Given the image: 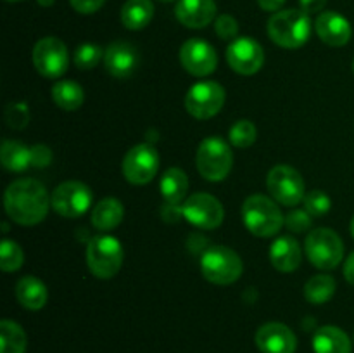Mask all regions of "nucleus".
Returning <instances> with one entry per match:
<instances>
[{"mask_svg":"<svg viewBox=\"0 0 354 353\" xmlns=\"http://www.w3.org/2000/svg\"><path fill=\"white\" fill-rule=\"evenodd\" d=\"M3 206L10 220L30 227L45 220L52 204L44 183L35 179H17L6 189Z\"/></svg>","mask_w":354,"mask_h":353,"instance_id":"1","label":"nucleus"},{"mask_svg":"<svg viewBox=\"0 0 354 353\" xmlns=\"http://www.w3.org/2000/svg\"><path fill=\"white\" fill-rule=\"evenodd\" d=\"M242 220L245 228L256 237H273L286 225V217L275 201L263 194H252L244 201Z\"/></svg>","mask_w":354,"mask_h":353,"instance_id":"2","label":"nucleus"},{"mask_svg":"<svg viewBox=\"0 0 354 353\" xmlns=\"http://www.w3.org/2000/svg\"><path fill=\"white\" fill-rule=\"evenodd\" d=\"M268 35L283 48L303 47L311 35L310 14L301 9L279 10L268 19Z\"/></svg>","mask_w":354,"mask_h":353,"instance_id":"3","label":"nucleus"},{"mask_svg":"<svg viewBox=\"0 0 354 353\" xmlns=\"http://www.w3.org/2000/svg\"><path fill=\"white\" fill-rule=\"evenodd\" d=\"M242 270H244V265H242L241 256L227 246H209L201 256V272L204 279L216 286L234 284L235 280L241 279Z\"/></svg>","mask_w":354,"mask_h":353,"instance_id":"4","label":"nucleus"},{"mask_svg":"<svg viewBox=\"0 0 354 353\" xmlns=\"http://www.w3.org/2000/svg\"><path fill=\"white\" fill-rule=\"evenodd\" d=\"M196 163L203 179L209 182H221L232 172L234 154L230 145L221 137H207L199 144Z\"/></svg>","mask_w":354,"mask_h":353,"instance_id":"5","label":"nucleus"},{"mask_svg":"<svg viewBox=\"0 0 354 353\" xmlns=\"http://www.w3.org/2000/svg\"><path fill=\"white\" fill-rule=\"evenodd\" d=\"M123 248L113 235H97L86 246V263L99 279H111L123 265Z\"/></svg>","mask_w":354,"mask_h":353,"instance_id":"6","label":"nucleus"},{"mask_svg":"<svg viewBox=\"0 0 354 353\" xmlns=\"http://www.w3.org/2000/svg\"><path fill=\"white\" fill-rule=\"evenodd\" d=\"M306 256L317 269L332 270L344 258V244L337 232L332 228H315L306 235L304 242Z\"/></svg>","mask_w":354,"mask_h":353,"instance_id":"7","label":"nucleus"},{"mask_svg":"<svg viewBox=\"0 0 354 353\" xmlns=\"http://www.w3.org/2000/svg\"><path fill=\"white\" fill-rule=\"evenodd\" d=\"M266 185L273 199L283 206H296L306 196L303 176L289 165L273 166L266 176Z\"/></svg>","mask_w":354,"mask_h":353,"instance_id":"8","label":"nucleus"},{"mask_svg":"<svg viewBox=\"0 0 354 353\" xmlns=\"http://www.w3.org/2000/svg\"><path fill=\"white\" fill-rule=\"evenodd\" d=\"M225 104V89L216 82L204 80L194 83L185 96V107L190 116L197 120H209L216 116Z\"/></svg>","mask_w":354,"mask_h":353,"instance_id":"9","label":"nucleus"},{"mask_svg":"<svg viewBox=\"0 0 354 353\" xmlns=\"http://www.w3.org/2000/svg\"><path fill=\"white\" fill-rule=\"evenodd\" d=\"M182 215L194 227L213 230L223 224L225 210L220 201L211 194L194 192L182 204Z\"/></svg>","mask_w":354,"mask_h":353,"instance_id":"10","label":"nucleus"},{"mask_svg":"<svg viewBox=\"0 0 354 353\" xmlns=\"http://www.w3.org/2000/svg\"><path fill=\"white\" fill-rule=\"evenodd\" d=\"M93 196L88 185L78 180H68L55 187L50 204L55 213L62 218H78L88 211Z\"/></svg>","mask_w":354,"mask_h":353,"instance_id":"11","label":"nucleus"},{"mask_svg":"<svg viewBox=\"0 0 354 353\" xmlns=\"http://www.w3.org/2000/svg\"><path fill=\"white\" fill-rule=\"evenodd\" d=\"M123 175L133 185H145L159 170V154L151 144H137L124 154Z\"/></svg>","mask_w":354,"mask_h":353,"instance_id":"12","label":"nucleus"},{"mask_svg":"<svg viewBox=\"0 0 354 353\" xmlns=\"http://www.w3.org/2000/svg\"><path fill=\"white\" fill-rule=\"evenodd\" d=\"M68 48L59 38L45 37L35 44L33 64L45 78H59L68 69Z\"/></svg>","mask_w":354,"mask_h":353,"instance_id":"13","label":"nucleus"},{"mask_svg":"<svg viewBox=\"0 0 354 353\" xmlns=\"http://www.w3.org/2000/svg\"><path fill=\"white\" fill-rule=\"evenodd\" d=\"M180 62L187 73L203 78L216 69L218 54L209 42L203 38H190L180 48Z\"/></svg>","mask_w":354,"mask_h":353,"instance_id":"14","label":"nucleus"},{"mask_svg":"<svg viewBox=\"0 0 354 353\" xmlns=\"http://www.w3.org/2000/svg\"><path fill=\"white\" fill-rule=\"evenodd\" d=\"M227 62L239 75H254L263 68L265 51L251 37H239L227 48Z\"/></svg>","mask_w":354,"mask_h":353,"instance_id":"15","label":"nucleus"},{"mask_svg":"<svg viewBox=\"0 0 354 353\" xmlns=\"http://www.w3.org/2000/svg\"><path fill=\"white\" fill-rule=\"evenodd\" d=\"M256 346L261 353H294L297 348V338L286 324L268 322L256 332Z\"/></svg>","mask_w":354,"mask_h":353,"instance_id":"16","label":"nucleus"},{"mask_svg":"<svg viewBox=\"0 0 354 353\" xmlns=\"http://www.w3.org/2000/svg\"><path fill=\"white\" fill-rule=\"evenodd\" d=\"M315 31L324 44L330 47H342L351 40V23L335 10H324L315 21Z\"/></svg>","mask_w":354,"mask_h":353,"instance_id":"17","label":"nucleus"},{"mask_svg":"<svg viewBox=\"0 0 354 353\" xmlns=\"http://www.w3.org/2000/svg\"><path fill=\"white\" fill-rule=\"evenodd\" d=\"M104 66L114 78H130L138 66L137 48L128 42H113L104 52Z\"/></svg>","mask_w":354,"mask_h":353,"instance_id":"18","label":"nucleus"},{"mask_svg":"<svg viewBox=\"0 0 354 353\" xmlns=\"http://www.w3.org/2000/svg\"><path fill=\"white\" fill-rule=\"evenodd\" d=\"M175 16L187 28H206L216 17L214 0H178Z\"/></svg>","mask_w":354,"mask_h":353,"instance_id":"19","label":"nucleus"},{"mask_svg":"<svg viewBox=\"0 0 354 353\" xmlns=\"http://www.w3.org/2000/svg\"><path fill=\"white\" fill-rule=\"evenodd\" d=\"M270 260L279 272H294L303 260L299 242L290 235H280L273 241L272 248H270Z\"/></svg>","mask_w":354,"mask_h":353,"instance_id":"20","label":"nucleus"},{"mask_svg":"<svg viewBox=\"0 0 354 353\" xmlns=\"http://www.w3.org/2000/svg\"><path fill=\"white\" fill-rule=\"evenodd\" d=\"M315 353H351V339L335 325H324L313 336Z\"/></svg>","mask_w":354,"mask_h":353,"instance_id":"21","label":"nucleus"},{"mask_svg":"<svg viewBox=\"0 0 354 353\" xmlns=\"http://www.w3.org/2000/svg\"><path fill=\"white\" fill-rule=\"evenodd\" d=\"M16 298L26 310H40L47 303V287L40 279L33 275H24L16 284Z\"/></svg>","mask_w":354,"mask_h":353,"instance_id":"22","label":"nucleus"},{"mask_svg":"<svg viewBox=\"0 0 354 353\" xmlns=\"http://www.w3.org/2000/svg\"><path fill=\"white\" fill-rule=\"evenodd\" d=\"M124 217V208L116 197H106L99 201L92 211V225L97 230H113L121 224Z\"/></svg>","mask_w":354,"mask_h":353,"instance_id":"23","label":"nucleus"},{"mask_svg":"<svg viewBox=\"0 0 354 353\" xmlns=\"http://www.w3.org/2000/svg\"><path fill=\"white\" fill-rule=\"evenodd\" d=\"M154 17L152 0H127L121 7V23L131 31L142 30Z\"/></svg>","mask_w":354,"mask_h":353,"instance_id":"24","label":"nucleus"},{"mask_svg":"<svg viewBox=\"0 0 354 353\" xmlns=\"http://www.w3.org/2000/svg\"><path fill=\"white\" fill-rule=\"evenodd\" d=\"M189 190V176L183 170L169 168L166 170L161 179V196L165 203L180 204L187 196Z\"/></svg>","mask_w":354,"mask_h":353,"instance_id":"25","label":"nucleus"},{"mask_svg":"<svg viewBox=\"0 0 354 353\" xmlns=\"http://www.w3.org/2000/svg\"><path fill=\"white\" fill-rule=\"evenodd\" d=\"M52 100L64 111H76L85 100V92L73 80H59L52 85Z\"/></svg>","mask_w":354,"mask_h":353,"instance_id":"26","label":"nucleus"},{"mask_svg":"<svg viewBox=\"0 0 354 353\" xmlns=\"http://www.w3.org/2000/svg\"><path fill=\"white\" fill-rule=\"evenodd\" d=\"M0 161L9 172H24L28 166H31V147H26L17 141H3L0 149Z\"/></svg>","mask_w":354,"mask_h":353,"instance_id":"27","label":"nucleus"},{"mask_svg":"<svg viewBox=\"0 0 354 353\" xmlns=\"http://www.w3.org/2000/svg\"><path fill=\"white\" fill-rule=\"evenodd\" d=\"M28 338L24 329L14 320L0 322V353H24Z\"/></svg>","mask_w":354,"mask_h":353,"instance_id":"28","label":"nucleus"},{"mask_svg":"<svg viewBox=\"0 0 354 353\" xmlns=\"http://www.w3.org/2000/svg\"><path fill=\"white\" fill-rule=\"evenodd\" d=\"M335 279L328 273L313 275L304 286V298L313 305H324L335 294Z\"/></svg>","mask_w":354,"mask_h":353,"instance_id":"29","label":"nucleus"},{"mask_svg":"<svg viewBox=\"0 0 354 353\" xmlns=\"http://www.w3.org/2000/svg\"><path fill=\"white\" fill-rule=\"evenodd\" d=\"M24 263V253L17 242L10 241V239H3L0 244V269L3 272H16L23 266Z\"/></svg>","mask_w":354,"mask_h":353,"instance_id":"30","label":"nucleus"},{"mask_svg":"<svg viewBox=\"0 0 354 353\" xmlns=\"http://www.w3.org/2000/svg\"><path fill=\"white\" fill-rule=\"evenodd\" d=\"M256 137H258V130L254 123L249 120H239L237 123L232 125L230 134H228L232 145L239 149H248L249 145L254 144Z\"/></svg>","mask_w":354,"mask_h":353,"instance_id":"31","label":"nucleus"},{"mask_svg":"<svg viewBox=\"0 0 354 353\" xmlns=\"http://www.w3.org/2000/svg\"><path fill=\"white\" fill-rule=\"evenodd\" d=\"M104 52L95 44H82L75 51V64L80 69H92L99 64L100 59H104Z\"/></svg>","mask_w":354,"mask_h":353,"instance_id":"32","label":"nucleus"},{"mask_svg":"<svg viewBox=\"0 0 354 353\" xmlns=\"http://www.w3.org/2000/svg\"><path fill=\"white\" fill-rule=\"evenodd\" d=\"M303 201H304V210H306L313 218L324 217V215H327L332 208L330 197L320 189H315V190H310V192H306V196H304Z\"/></svg>","mask_w":354,"mask_h":353,"instance_id":"33","label":"nucleus"},{"mask_svg":"<svg viewBox=\"0 0 354 353\" xmlns=\"http://www.w3.org/2000/svg\"><path fill=\"white\" fill-rule=\"evenodd\" d=\"M6 121L10 128H21L26 127L30 123V109L24 102H12L6 107Z\"/></svg>","mask_w":354,"mask_h":353,"instance_id":"34","label":"nucleus"},{"mask_svg":"<svg viewBox=\"0 0 354 353\" xmlns=\"http://www.w3.org/2000/svg\"><path fill=\"white\" fill-rule=\"evenodd\" d=\"M313 224V217L306 210H294L286 217V227L294 234L308 232Z\"/></svg>","mask_w":354,"mask_h":353,"instance_id":"35","label":"nucleus"},{"mask_svg":"<svg viewBox=\"0 0 354 353\" xmlns=\"http://www.w3.org/2000/svg\"><path fill=\"white\" fill-rule=\"evenodd\" d=\"M214 31L221 40H235L239 33V23L230 14H221L214 21Z\"/></svg>","mask_w":354,"mask_h":353,"instance_id":"36","label":"nucleus"},{"mask_svg":"<svg viewBox=\"0 0 354 353\" xmlns=\"http://www.w3.org/2000/svg\"><path fill=\"white\" fill-rule=\"evenodd\" d=\"M52 151L44 144H37L31 147V166L35 168H45L50 165Z\"/></svg>","mask_w":354,"mask_h":353,"instance_id":"37","label":"nucleus"},{"mask_svg":"<svg viewBox=\"0 0 354 353\" xmlns=\"http://www.w3.org/2000/svg\"><path fill=\"white\" fill-rule=\"evenodd\" d=\"M106 0H69L73 9L80 14H93L104 6Z\"/></svg>","mask_w":354,"mask_h":353,"instance_id":"38","label":"nucleus"},{"mask_svg":"<svg viewBox=\"0 0 354 353\" xmlns=\"http://www.w3.org/2000/svg\"><path fill=\"white\" fill-rule=\"evenodd\" d=\"M327 0H299V9L306 14H318L324 12Z\"/></svg>","mask_w":354,"mask_h":353,"instance_id":"39","label":"nucleus"},{"mask_svg":"<svg viewBox=\"0 0 354 353\" xmlns=\"http://www.w3.org/2000/svg\"><path fill=\"white\" fill-rule=\"evenodd\" d=\"M162 217H165V220L168 221H176L180 217H183L182 215V206H178V204H165V208L161 210Z\"/></svg>","mask_w":354,"mask_h":353,"instance_id":"40","label":"nucleus"},{"mask_svg":"<svg viewBox=\"0 0 354 353\" xmlns=\"http://www.w3.org/2000/svg\"><path fill=\"white\" fill-rule=\"evenodd\" d=\"M258 3L263 10H268V12H279L280 7L286 3V0H258Z\"/></svg>","mask_w":354,"mask_h":353,"instance_id":"41","label":"nucleus"},{"mask_svg":"<svg viewBox=\"0 0 354 353\" xmlns=\"http://www.w3.org/2000/svg\"><path fill=\"white\" fill-rule=\"evenodd\" d=\"M344 277L351 286H354V253H351V255L348 256V260H346Z\"/></svg>","mask_w":354,"mask_h":353,"instance_id":"42","label":"nucleus"},{"mask_svg":"<svg viewBox=\"0 0 354 353\" xmlns=\"http://www.w3.org/2000/svg\"><path fill=\"white\" fill-rule=\"evenodd\" d=\"M37 2L40 3L41 7H50V6H54L55 0H37Z\"/></svg>","mask_w":354,"mask_h":353,"instance_id":"43","label":"nucleus"},{"mask_svg":"<svg viewBox=\"0 0 354 353\" xmlns=\"http://www.w3.org/2000/svg\"><path fill=\"white\" fill-rule=\"evenodd\" d=\"M351 234H353V237H354V217H353V220H351Z\"/></svg>","mask_w":354,"mask_h":353,"instance_id":"44","label":"nucleus"},{"mask_svg":"<svg viewBox=\"0 0 354 353\" xmlns=\"http://www.w3.org/2000/svg\"><path fill=\"white\" fill-rule=\"evenodd\" d=\"M7 2H21V0H7Z\"/></svg>","mask_w":354,"mask_h":353,"instance_id":"45","label":"nucleus"},{"mask_svg":"<svg viewBox=\"0 0 354 353\" xmlns=\"http://www.w3.org/2000/svg\"><path fill=\"white\" fill-rule=\"evenodd\" d=\"M161 2H175V0H161Z\"/></svg>","mask_w":354,"mask_h":353,"instance_id":"46","label":"nucleus"},{"mask_svg":"<svg viewBox=\"0 0 354 353\" xmlns=\"http://www.w3.org/2000/svg\"><path fill=\"white\" fill-rule=\"evenodd\" d=\"M353 71H354V61H353Z\"/></svg>","mask_w":354,"mask_h":353,"instance_id":"47","label":"nucleus"}]
</instances>
